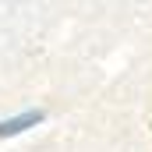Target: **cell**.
I'll list each match as a JSON object with an SVG mask.
<instances>
[{"label":"cell","instance_id":"1","mask_svg":"<svg viewBox=\"0 0 152 152\" xmlns=\"http://www.w3.org/2000/svg\"><path fill=\"white\" fill-rule=\"evenodd\" d=\"M42 120V110H28V113L14 117V120H4L0 124V138H11V134H21L25 127H32V124H39Z\"/></svg>","mask_w":152,"mask_h":152}]
</instances>
